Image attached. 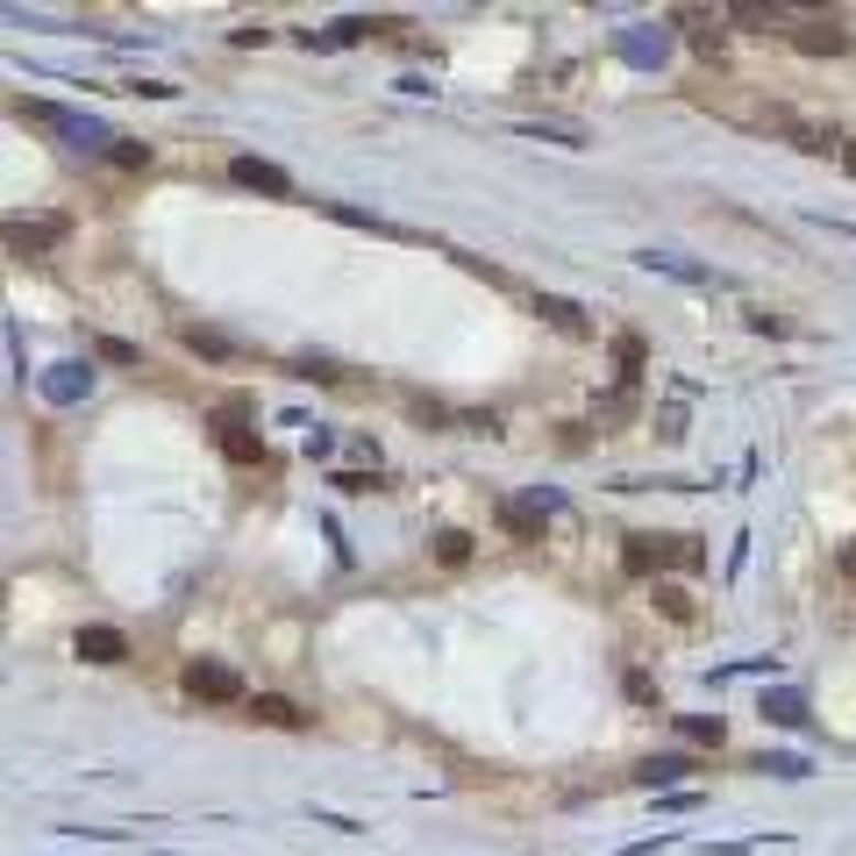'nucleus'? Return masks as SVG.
I'll list each match as a JSON object with an SVG mask.
<instances>
[{
  "instance_id": "f257e3e1",
  "label": "nucleus",
  "mask_w": 856,
  "mask_h": 856,
  "mask_svg": "<svg viewBox=\"0 0 856 856\" xmlns=\"http://www.w3.org/2000/svg\"><path fill=\"white\" fill-rule=\"evenodd\" d=\"M621 564L636 571V578H650V571H700L707 564V543H700V535H628Z\"/></svg>"
},
{
  "instance_id": "f03ea898",
  "label": "nucleus",
  "mask_w": 856,
  "mask_h": 856,
  "mask_svg": "<svg viewBox=\"0 0 856 856\" xmlns=\"http://www.w3.org/2000/svg\"><path fill=\"white\" fill-rule=\"evenodd\" d=\"M785 36H792V51H806V57H843L849 51V22H843V14H800Z\"/></svg>"
},
{
  "instance_id": "7ed1b4c3",
  "label": "nucleus",
  "mask_w": 856,
  "mask_h": 856,
  "mask_svg": "<svg viewBox=\"0 0 856 856\" xmlns=\"http://www.w3.org/2000/svg\"><path fill=\"white\" fill-rule=\"evenodd\" d=\"M186 693L229 707V700H243V679H236L229 664H215V657H193V664H186Z\"/></svg>"
},
{
  "instance_id": "20e7f679",
  "label": "nucleus",
  "mask_w": 856,
  "mask_h": 856,
  "mask_svg": "<svg viewBox=\"0 0 856 856\" xmlns=\"http://www.w3.org/2000/svg\"><path fill=\"white\" fill-rule=\"evenodd\" d=\"M215 443H221V457H229V464H258L264 457V443L243 429V400H229V408L215 414Z\"/></svg>"
},
{
  "instance_id": "39448f33",
  "label": "nucleus",
  "mask_w": 856,
  "mask_h": 856,
  "mask_svg": "<svg viewBox=\"0 0 856 856\" xmlns=\"http://www.w3.org/2000/svg\"><path fill=\"white\" fill-rule=\"evenodd\" d=\"M72 650H79L86 664H129V636H122V628H79Z\"/></svg>"
},
{
  "instance_id": "423d86ee",
  "label": "nucleus",
  "mask_w": 856,
  "mask_h": 856,
  "mask_svg": "<svg viewBox=\"0 0 856 856\" xmlns=\"http://www.w3.org/2000/svg\"><path fill=\"white\" fill-rule=\"evenodd\" d=\"M229 178H236V186L272 193V201H285V193H293V178H285L279 164H264V158H236V164H229Z\"/></svg>"
},
{
  "instance_id": "0eeeda50",
  "label": "nucleus",
  "mask_w": 856,
  "mask_h": 856,
  "mask_svg": "<svg viewBox=\"0 0 856 856\" xmlns=\"http://www.w3.org/2000/svg\"><path fill=\"white\" fill-rule=\"evenodd\" d=\"M57 236H65V221H8V250L14 258H36V250H51Z\"/></svg>"
},
{
  "instance_id": "6e6552de",
  "label": "nucleus",
  "mask_w": 856,
  "mask_h": 856,
  "mask_svg": "<svg viewBox=\"0 0 856 856\" xmlns=\"http://www.w3.org/2000/svg\"><path fill=\"white\" fill-rule=\"evenodd\" d=\"M250 720H264V728H307V714H300L293 700H279V693H258V700H250Z\"/></svg>"
},
{
  "instance_id": "1a4fd4ad",
  "label": "nucleus",
  "mask_w": 856,
  "mask_h": 856,
  "mask_svg": "<svg viewBox=\"0 0 856 856\" xmlns=\"http://www.w3.org/2000/svg\"><path fill=\"white\" fill-rule=\"evenodd\" d=\"M500 529L514 535V543H543V514H535V507H521V500L500 507Z\"/></svg>"
},
{
  "instance_id": "9d476101",
  "label": "nucleus",
  "mask_w": 856,
  "mask_h": 856,
  "mask_svg": "<svg viewBox=\"0 0 856 856\" xmlns=\"http://www.w3.org/2000/svg\"><path fill=\"white\" fill-rule=\"evenodd\" d=\"M535 314H550V322H557L564 336H585V307H571V300H557V293L535 300Z\"/></svg>"
},
{
  "instance_id": "9b49d317",
  "label": "nucleus",
  "mask_w": 856,
  "mask_h": 856,
  "mask_svg": "<svg viewBox=\"0 0 856 856\" xmlns=\"http://www.w3.org/2000/svg\"><path fill=\"white\" fill-rule=\"evenodd\" d=\"M642 357H650V350H642V336H614V365H621V386L642 379Z\"/></svg>"
},
{
  "instance_id": "f8f14e48",
  "label": "nucleus",
  "mask_w": 856,
  "mask_h": 856,
  "mask_svg": "<svg viewBox=\"0 0 856 856\" xmlns=\"http://www.w3.org/2000/svg\"><path fill=\"white\" fill-rule=\"evenodd\" d=\"M186 350H201V357H236V343L221 336V328H186Z\"/></svg>"
},
{
  "instance_id": "ddd939ff",
  "label": "nucleus",
  "mask_w": 856,
  "mask_h": 856,
  "mask_svg": "<svg viewBox=\"0 0 856 856\" xmlns=\"http://www.w3.org/2000/svg\"><path fill=\"white\" fill-rule=\"evenodd\" d=\"M679 728H685V743H714V749H720V735H728V728H720V714H685Z\"/></svg>"
},
{
  "instance_id": "4468645a",
  "label": "nucleus",
  "mask_w": 856,
  "mask_h": 856,
  "mask_svg": "<svg viewBox=\"0 0 856 856\" xmlns=\"http://www.w3.org/2000/svg\"><path fill=\"white\" fill-rule=\"evenodd\" d=\"M464 557H472V535H464V529H443V535H435V564H464Z\"/></svg>"
},
{
  "instance_id": "2eb2a0df",
  "label": "nucleus",
  "mask_w": 856,
  "mask_h": 856,
  "mask_svg": "<svg viewBox=\"0 0 856 856\" xmlns=\"http://www.w3.org/2000/svg\"><path fill=\"white\" fill-rule=\"evenodd\" d=\"M657 607H664L671 621H693V593H679V585H657Z\"/></svg>"
},
{
  "instance_id": "dca6fc26",
  "label": "nucleus",
  "mask_w": 856,
  "mask_h": 856,
  "mask_svg": "<svg viewBox=\"0 0 856 856\" xmlns=\"http://www.w3.org/2000/svg\"><path fill=\"white\" fill-rule=\"evenodd\" d=\"M108 158L122 164V172H143V164H150V143H122V137H115V143H108Z\"/></svg>"
},
{
  "instance_id": "f3484780",
  "label": "nucleus",
  "mask_w": 856,
  "mask_h": 856,
  "mask_svg": "<svg viewBox=\"0 0 856 856\" xmlns=\"http://www.w3.org/2000/svg\"><path fill=\"white\" fill-rule=\"evenodd\" d=\"M728 22H743V29H778V14H771V8H749V0H743V8H728Z\"/></svg>"
},
{
  "instance_id": "a211bd4d",
  "label": "nucleus",
  "mask_w": 856,
  "mask_h": 856,
  "mask_svg": "<svg viewBox=\"0 0 856 856\" xmlns=\"http://www.w3.org/2000/svg\"><path fill=\"white\" fill-rule=\"evenodd\" d=\"M100 357H108V365H137V343H122V336H100Z\"/></svg>"
},
{
  "instance_id": "6ab92c4d",
  "label": "nucleus",
  "mask_w": 856,
  "mask_h": 856,
  "mask_svg": "<svg viewBox=\"0 0 856 856\" xmlns=\"http://www.w3.org/2000/svg\"><path fill=\"white\" fill-rule=\"evenodd\" d=\"M835 564H843V578H856V543H843V557H835Z\"/></svg>"
},
{
  "instance_id": "aec40b11",
  "label": "nucleus",
  "mask_w": 856,
  "mask_h": 856,
  "mask_svg": "<svg viewBox=\"0 0 856 856\" xmlns=\"http://www.w3.org/2000/svg\"><path fill=\"white\" fill-rule=\"evenodd\" d=\"M843 172H849V178H856V137H849V143H843Z\"/></svg>"
}]
</instances>
